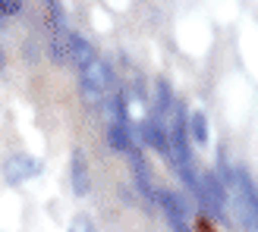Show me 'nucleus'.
I'll return each mask as SVG.
<instances>
[{
    "mask_svg": "<svg viewBox=\"0 0 258 232\" xmlns=\"http://www.w3.org/2000/svg\"><path fill=\"white\" fill-rule=\"evenodd\" d=\"M196 198L202 201V207L208 210L214 220H224L227 188H224L221 179H217V173H205V176H199V191H196Z\"/></svg>",
    "mask_w": 258,
    "mask_h": 232,
    "instance_id": "obj_2",
    "label": "nucleus"
},
{
    "mask_svg": "<svg viewBox=\"0 0 258 232\" xmlns=\"http://www.w3.org/2000/svg\"><path fill=\"white\" fill-rule=\"evenodd\" d=\"M110 82H113V69H110V63L104 57H95L82 69V79H79L85 97H104L110 91Z\"/></svg>",
    "mask_w": 258,
    "mask_h": 232,
    "instance_id": "obj_1",
    "label": "nucleus"
},
{
    "mask_svg": "<svg viewBox=\"0 0 258 232\" xmlns=\"http://www.w3.org/2000/svg\"><path fill=\"white\" fill-rule=\"evenodd\" d=\"M98 54L92 50V44L85 41V35H79V32H73V41H70V63H76L79 69H85L88 63H92Z\"/></svg>",
    "mask_w": 258,
    "mask_h": 232,
    "instance_id": "obj_6",
    "label": "nucleus"
},
{
    "mask_svg": "<svg viewBox=\"0 0 258 232\" xmlns=\"http://www.w3.org/2000/svg\"><path fill=\"white\" fill-rule=\"evenodd\" d=\"M133 173H136V185L145 198H154V188H151V173H148V163H145V154H142L139 148H133Z\"/></svg>",
    "mask_w": 258,
    "mask_h": 232,
    "instance_id": "obj_5",
    "label": "nucleus"
},
{
    "mask_svg": "<svg viewBox=\"0 0 258 232\" xmlns=\"http://www.w3.org/2000/svg\"><path fill=\"white\" fill-rule=\"evenodd\" d=\"M199 232H217V229H211V223H208V220H202V223H199Z\"/></svg>",
    "mask_w": 258,
    "mask_h": 232,
    "instance_id": "obj_14",
    "label": "nucleus"
},
{
    "mask_svg": "<svg viewBox=\"0 0 258 232\" xmlns=\"http://www.w3.org/2000/svg\"><path fill=\"white\" fill-rule=\"evenodd\" d=\"M70 41H73V32L70 29H60L50 38V54H54L57 63H70Z\"/></svg>",
    "mask_w": 258,
    "mask_h": 232,
    "instance_id": "obj_8",
    "label": "nucleus"
},
{
    "mask_svg": "<svg viewBox=\"0 0 258 232\" xmlns=\"http://www.w3.org/2000/svg\"><path fill=\"white\" fill-rule=\"evenodd\" d=\"M154 198H158V204H161V210H164V216H167V223H170L173 232H196L186 223V204L179 201L173 191L161 188V191H154Z\"/></svg>",
    "mask_w": 258,
    "mask_h": 232,
    "instance_id": "obj_3",
    "label": "nucleus"
},
{
    "mask_svg": "<svg viewBox=\"0 0 258 232\" xmlns=\"http://www.w3.org/2000/svg\"><path fill=\"white\" fill-rule=\"evenodd\" d=\"M47 16L54 22V32H60L63 29V7L60 4H47Z\"/></svg>",
    "mask_w": 258,
    "mask_h": 232,
    "instance_id": "obj_12",
    "label": "nucleus"
},
{
    "mask_svg": "<svg viewBox=\"0 0 258 232\" xmlns=\"http://www.w3.org/2000/svg\"><path fill=\"white\" fill-rule=\"evenodd\" d=\"M67 232H95V223H92V216H85V213H76Z\"/></svg>",
    "mask_w": 258,
    "mask_h": 232,
    "instance_id": "obj_11",
    "label": "nucleus"
},
{
    "mask_svg": "<svg viewBox=\"0 0 258 232\" xmlns=\"http://www.w3.org/2000/svg\"><path fill=\"white\" fill-rule=\"evenodd\" d=\"M0 69H4V50H0Z\"/></svg>",
    "mask_w": 258,
    "mask_h": 232,
    "instance_id": "obj_15",
    "label": "nucleus"
},
{
    "mask_svg": "<svg viewBox=\"0 0 258 232\" xmlns=\"http://www.w3.org/2000/svg\"><path fill=\"white\" fill-rule=\"evenodd\" d=\"M88 188H92V182H88L85 154H82V151H73V191H76V195H85Z\"/></svg>",
    "mask_w": 258,
    "mask_h": 232,
    "instance_id": "obj_7",
    "label": "nucleus"
},
{
    "mask_svg": "<svg viewBox=\"0 0 258 232\" xmlns=\"http://www.w3.org/2000/svg\"><path fill=\"white\" fill-rule=\"evenodd\" d=\"M16 13H22L19 0H0V16H16Z\"/></svg>",
    "mask_w": 258,
    "mask_h": 232,
    "instance_id": "obj_13",
    "label": "nucleus"
},
{
    "mask_svg": "<svg viewBox=\"0 0 258 232\" xmlns=\"http://www.w3.org/2000/svg\"><path fill=\"white\" fill-rule=\"evenodd\" d=\"M35 173H38V163L29 157V154H10L4 160V179L10 185H19L25 179H32Z\"/></svg>",
    "mask_w": 258,
    "mask_h": 232,
    "instance_id": "obj_4",
    "label": "nucleus"
},
{
    "mask_svg": "<svg viewBox=\"0 0 258 232\" xmlns=\"http://www.w3.org/2000/svg\"><path fill=\"white\" fill-rule=\"evenodd\" d=\"M189 129H192V138H196L199 145H208V120H205L202 110H196L189 116Z\"/></svg>",
    "mask_w": 258,
    "mask_h": 232,
    "instance_id": "obj_10",
    "label": "nucleus"
},
{
    "mask_svg": "<svg viewBox=\"0 0 258 232\" xmlns=\"http://www.w3.org/2000/svg\"><path fill=\"white\" fill-rule=\"evenodd\" d=\"M107 141H110L113 151H129V129H126V123H110Z\"/></svg>",
    "mask_w": 258,
    "mask_h": 232,
    "instance_id": "obj_9",
    "label": "nucleus"
}]
</instances>
